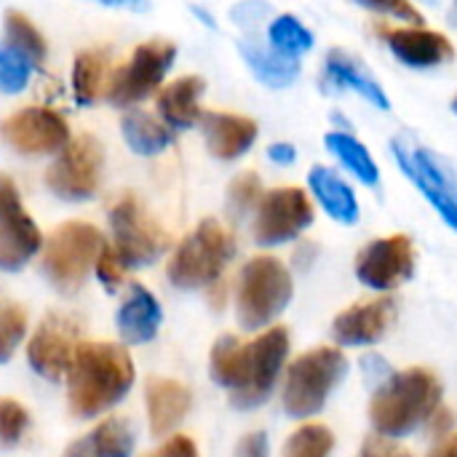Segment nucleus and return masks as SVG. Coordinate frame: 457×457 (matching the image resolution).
Listing matches in <instances>:
<instances>
[{
	"mask_svg": "<svg viewBox=\"0 0 457 457\" xmlns=\"http://www.w3.org/2000/svg\"><path fill=\"white\" fill-rule=\"evenodd\" d=\"M270 455V447H268V436L262 431H254V434H246L238 447H236V457H268Z\"/></svg>",
	"mask_w": 457,
	"mask_h": 457,
	"instance_id": "nucleus-42",
	"label": "nucleus"
},
{
	"mask_svg": "<svg viewBox=\"0 0 457 457\" xmlns=\"http://www.w3.org/2000/svg\"><path fill=\"white\" fill-rule=\"evenodd\" d=\"M442 404V383L431 370L394 372L370 402V420L386 439H402L428 423Z\"/></svg>",
	"mask_w": 457,
	"mask_h": 457,
	"instance_id": "nucleus-2",
	"label": "nucleus"
},
{
	"mask_svg": "<svg viewBox=\"0 0 457 457\" xmlns=\"http://www.w3.org/2000/svg\"><path fill=\"white\" fill-rule=\"evenodd\" d=\"M415 273V244L404 233L370 241L356 257V276L375 292H391Z\"/></svg>",
	"mask_w": 457,
	"mask_h": 457,
	"instance_id": "nucleus-17",
	"label": "nucleus"
},
{
	"mask_svg": "<svg viewBox=\"0 0 457 457\" xmlns=\"http://www.w3.org/2000/svg\"><path fill=\"white\" fill-rule=\"evenodd\" d=\"M321 86L327 91L353 94L364 104H370L372 110H380V112H391L394 110L391 94L386 91L380 78L370 70V64L359 54H353V51H348L343 46H335V48H329L324 54Z\"/></svg>",
	"mask_w": 457,
	"mask_h": 457,
	"instance_id": "nucleus-18",
	"label": "nucleus"
},
{
	"mask_svg": "<svg viewBox=\"0 0 457 457\" xmlns=\"http://www.w3.org/2000/svg\"><path fill=\"white\" fill-rule=\"evenodd\" d=\"M431 457H457V436H447L434 453Z\"/></svg>",
	"mask_w": 457,
	"mask_h": 457,
	"instance_id": "nucleus-48",
	"label": "nucleus"
},
{
	"mask_svg": "<svg viewBox=\"0 0 457 457\" xmlns=\"http://www.w3.org/2000/svg\"><path fill=\"white\" fill-rule=\"evenodd\" d=\"M292 273L270 254L252 257L236 281V316L244 329H262L292 300Z\"/></svg>",
	"mask_w": 457,
	"mask_h": 457,
	"instance_id": "nucleus-5",
	"label": "nucleus"
},
{
	"mask_svg": "<svg viewBox=\"0 0 457 457\" xmlns=\"http://www.w3.org/2000/svg\"><path fill=\"white\" fill-rule=\"evenodd\" d=\"M361 367H364V375H367V380H375L378 386H383L394 372H391V367L386 364V359L383 356H378V353H370V356H364V361H361Z\"/></svg>",
	"mask_w": 457,
	"mask_h": 457,
	"instance_id": "nucleus-44",
	"label": "nucleus"
},
{
	"mask_svg": "<svg viewBox=\"0 0 457 457\" xmlns=\"http://www.w3.org/2000/svg\"><path fill=\"white\" fill-rule=\"evenodd\" d=\"M134 428L126 418L102 420L88 436L75 439L62 457H131L134 453Z\"/></svg>",
	"mask_w": 457,
	"mask_h": 457,
	"instance_id": "nucleus-27",
	"label": "nucleus"
},
{
	"mask_svg": "<svg viewBox=\"0 0 457 457\" xmlns=\"http://www.w3.org/2000/svg\"><path fill=\"white\" fill-rule=\"evenodd\" d=\"M142 457H198V447L190 436H182V434H171L158 450L147 453Z\"/></svg>",
	"mask_w": 457,
	"mask_h": 457,
	"instance_id": "nucleus-40",
	"label": "nucleus"
},
{
	"mask_svg": "<svg viewBox=\"0 0 457 457\" xmlns=\"http://www.w3.org/2000/svg\"><path fill=\"white\" fill-rule=\"evenodd\" d=\"M233 257H236L233 233L217 220H204L171 252L166 265V278L177 289H209L220 284V276L225 273Z\"/></svg>",
	"mask_w": 457,
	"mask_h": 457,
	"instance_id": "nucleus-4",
	"label": "nucleus"
},
{
	"mask_svg": "<svg viewBox=\"0 0 457 457\" xmlns=\"http://www.w3.org/2000/svg\"><path fill=\"white\" fill-rule=\"evenodd\" d=\"M43 246V236L29 217L16 182L0 174V270H21Z\"/></svg>",
	"mask_w": 457,
	"mask_h": 457,
	"instance_id": "nucleus-15",
	"label": "nucleus"
},
{
	"mask_svg": "<svg viewBox=\"0 0 457 457\" xmlns=\"http://www.w3.org/2000/svg\"><path fill=\"white\" fill-rule=\"evenodd\" d=\"M372 35L396 64L415 72L439 70L455 62V40L431 24H394L372 19Z\"/></svg>",
	"mask_w": 457,
	"mask_h": 457,
	"instance_id": "nucleus-10",
	"label": "nucleus"
},
{
	"mask_svg": "<svg viewBox=\"0 0 457 457\" xmlns=\"http://www.w3.org/2000/svg\"><path fill=\"white\" fill-rule=\"evenodd\" d=\"M447 27L457 32V0H450V3H447Z\"/></svg>",
	"mask_w": 457,
	"mask_h": 457,
	"instance_id": "nucleus-49",
	"label": "nucleus"
},
{
	"mask_svg": "<svg viewBox=\"0 0 457 457\" xmlns=\"http://www.w3.org/2000/svg\"><path fill=\"white\" fill-rule=\"evenodd\" d=\"M107 56L96 48L80 51L72 62V96L80 107H91L104 96L107 86Z\"/></svg>",
	"mask_w": 457,
	"mask_h": 457,
	"instance_id": "nucleus-29",
	"label": "nucleus"
},
{
	"mask_svg": "<svg viewBox=\"0 0 457 457\" xmlns=\"http://www.w3.org/2000/svg\"><path fill=\"white\" fill-rule=\"evenodd\" d=\"M345 372H348V359L337 348L321 345L297 356L287 370L284 394H281L287 415L295 420H305L321 412L332 391L343 383Z\"/></svg>",
	"mask_w": 457,
	"mask_h": 457,
	"instance_id": "nucleus-6",
	"label": "nucleus"
},
{
	"mask_svg": "<svg viewBox=\"0 0 457 457\" xmlns=\"http://www.w3.org/2000/svg\"><path fill=\"white\" fill-rule=\"evenodd\" d=\"M102 5H118V8H131V11H145L150 0H96Z\"/></svg>",
	"mask_w": 457,
	"mask_h": 457,
	"instance_id": "nucleus-47",
	"label": "nucleus"
},
{
	"mask_svg": "<svg viewBox=\"0 0 457 457\" xmlns=\"http://www.w3.org/2000/svg\"><path fill=\"white\" fill-rule=\"evenodd\" d=\"M198 126L204 131V142L209 153L220 161L244 158L260 137V126L254 118L241 115V112H228V110L204 112Z\"/></svg>",
	"mask_w": 457,
	"mask_h": 457,
	"instance_id": "nucleus-19",
	"label": "nucleus"
},
{
	"mask_svg": "<svg viewBox=\"0 0 457 457\" xmlns=\"http://www.w3.org/2000/svg\"><path fill=\"white\" fill-rule=\"evenodd\" d=\"M402 174L420 190L431 209L457 233V177L431 147L407 137H394L388 145Z\"/></svg>",
	"mask_w": 457,
	"mask_h": 457,
	"instance_id": "nucleus-8",
	"label": "nucleus"
},
{
	"mask_svg": "<svg viewBox=\"0 0 457 457\" xmlns=\"http://www.w3.org/2000/svg\"><path fill=\"white\" fill-rule=\"evenodd\" d=\"M287 356L289 332L284 327H270L257 340L244 343L236 386L230 388V404L238 410H254L265 404L278 383Z\"/></svg>",
	"mask_w": 457,
	"mask_h": 457,
	"instance_id": "nucleus-7",
	"label": "nucleus"
},
{
	"mask_svg": "<svg viewBox=\"0 0 457 457\" xmlns=\"http://www.w3.org/2000/svg\"><path fill=\"white\" fill-rule=\"evenodd\" d=\"M120 134L137 155H158L171 145V129L158 115L137 107L120 118Z\"/></svg>",
	"mask_w": 457,
	"mask_h": 457,
	"instance_id": "nucleus-28",
	"label": "nucleus"
},
{
	"mask_svg": "<svg viewBox=\"0 0 457 457\" xmlns=\"http://www.w3.org/2000/svg\"><path fill=\"white\" fill-rule=\"evenodd\" d=\"M450 107H453V112L457 115V91H455V96H453V102H450Z\"/></svg>",
	"mask_w": 457,
	"mask_h": 457,
	"instance_id": "nucleus-50",
	"label": "nucleus"
},
{
	"mask_svg": "<svg viewBox=\"0 0 457 457\" xmlns=\"http://www.w3.org/2000/svg\"><path fill=\"white\" fill-rule=\"evenodd\" d=\"M94 270H96V278H99V281L104 284V289H110V292H115V289L123 284V278H126V265H123V260H120V254L115 252L112 244H104V246H102Z\"/></svg>",
	"mask_w": 457,
	"mask_h": 457,
	"instance_id": "nucleus-39",
	"label": "nucleus"
},
{
	"mask_svg": "<svg viewBox=\"0 0 457 457\" xmlns=\"http://www.w3.org/2000/svg\"><path fill=\"white\" fill-rule=\"evenodd\" d=\"M324 147L343 166V171L351 174L356 182H361L367 187L380 185V166H378L372 150L356 137V131H351V129H329L324 134Z\"/></svg>",
	"mask_w": 457,
	"mask_h": 457,
	"instance_id": "nucleus-26",
	"label": "nucleus"
},
{
	"mask_svg": "<svg viewBox=\"0 0 457 457\" xmlns=\"http://www.w3.org/2000/svg\"><path fill=\"white\" fill-rule=\"evenodd\" d=\"M112 246L126 268H142L155 262L169 246L166 230L155 222L139 195L123 193L110 206Z\"/></svg>",
	"mask_w": 457,
	"mask_h": 457,
	"instance_id": "nucleus-11",
	"label": "nucleus"
},
{
	"mask_svg": "<svg viewBox=\"0 0 457 457\" xmlns=\"http://www.w3.org/2000/svg\"><path fill=\"white\" fill-rule=\"evenodd\" d=\"M308 190L311 198L327 212V217H332L340 225H356L361 217V206H359V195L353 190V185L332 166H313L308 171Z\"/></svg>",
	"mask_w": 457,
	"mask_h": 457,
	"instance_id": "nucleus-22",
	"label": "nucleus"
},
{
	"mask_svg": "<svg viewBox=\"0 0 457 457\" xmlns=\"http://www.w3.org/2000/svg\"><path fill=\"white\" fill-rule=\"evenodd\" d=\"M204 91H206V80L201 75H179L171 83L161 86V91L155 94V107H158V118L169 126V129H193L201 123L204 115Z\"/></svg>",
	"mask_w": 457,
	"mask_h": 457,
	"instance_id": "nucleus-21",
	"label": "nucleus"
},
{
	"mask_svg": "<svg viewBox=\"0 0 457 457\" xmlns=\"http://www.w3.org/2000/svg\"><path fill=\"white\" fill-rule=\"evenodd\" d=\"M32 72H35V64L3 40L0 43V94H21L29 86Z\"/></svg>",
	"mask_w": 457,
	"mask_h": 457,
	"instance_id": "nucleus-35",
	"label": "nucleus"
},
{
	"mask_svg": "<svg viewBox=\"0 0 457 457\" xmlns=\"http://www.w3.org/2000/svg\"><path fill=\"white\" fill-rule=\"evenodd\" d=\"M265 40H268L276 51L292 56V59H300V62H303V56H305L308 51H313V46H316L313 29H311L300 16H295V13H276V16L268 21V27H265Z\"/></svg>",
	"mask_w": 457,
	"mask_h": 457,
	"instance_id": "nucleus-30",
	"label": "nucleus"
},
{
	"mask_svg": "<svg viewBox=\"0 0 457 457\" xmlns=\"http://www.w3.org/2000/svg\"><path fill=\"white\" fill-rule=\"evenodd\" d=\"M177 59V46L166 37L145 40L134 48L131 59L120 64L104 86V96L115 107H134L161 91L171 64Z\"/></svg>",
	"mask_w": 457,
	"mask_h": 457,
	"instance_id": "nucleus-9",
	"label": "nucleus"
},
{
	"mask_svg": "<svg viewBox=\"0 0 457 457\" xmlns=\"http://www.w3.org/2000/svg\"><path fill=\"white\" fill-rule=\"evenodd\" d=\"M163 313L153 292L142 284H129V295L118 311V332L129 345L150 343L161 329Z\"/></svg>",
	"mask_w": 457,
	"mask_h": 457,
	"instance_id": "nucleus-25",
	"label": "nucleus"
},
{
	"mask_svg": "<svg viewBox=\"0 0 457 457\" xmlns=\"http://www.w3.org/2000/svg\"><path fill=\"white\" fill-rule=\"evenodd\" d=\"M268 158L276 166H292L297 161V147L292 142H273L268 145Z\"/></svg>",
	"mask_w": 457,
	"mask_h": 457,
	"instance_id": "nucleus-45",
	"label": "nucleus"
},
{
	"mask_svg": "<svg viewBox=\"0 0 457 457\" xmlns=\"http://www.w3.org/2000/svg\"><path fill=\"white\" fill-rule=\"evenodd\" d=\"M359 457H412L404 447H399L394 439L386 436H370L361 447Z\"/></svg>",
	"mask_w": 457,
	"mask_h": 457,
	"instance_id": "nucleus-41",
	"label": "nucleus"
},
{
	"mask_svg": "<svg viewBox=\"0 0 457 457\" xmlns=\"http://www.w3.org/2000/svg\"><path fill=\"white\" fill-rule=\"evenodd\" d=\"M313 257H316V244H313V241H303V244L297 246V252H295V262H297L300 268H308V265L313 262Z\"/></svg>",
	"mask_w": 457,
	"mask_h": 457,
	"instance_id": "nucleus-46",
	"label": "nucleus"
},
{
	"mask_svg": "<svg viewBox=\"0 0 457 457\" xmlns=\"http://www.w3.org/2000/svg\"><path fill=\"white\" fill-rule=\"evenodd\" d=\"M27 335V311L8 295H0V364H5Z\"/></svg>",
	"mask_w": 457,
	"mask_h": 457,
	"instance_id": "nucleus-33",
	"label": "nucleus"
},
{
	"mask_svg": "<svg viewBox=\"0 0 457 457\" xmlns=\"http://www.w3.org/2000/svg\"><path fill=\"white\" fill-rule=\"evenodd\" d=\"M78 345H80V321L72 319L70 313L54 311L37 324L27 345V361L40 378L56 383L67 378Z\"/></svg>",
	"mask_w": 457,
	"mask_h": 457,
	"instance_id": "nucleus-16",
	"label": "nucleus"
},
{
	"mask_svg": "<svg viewBox=\"0 0 457 457\" xmlns=\"http://www.w3.org/2000/svg\"><path fill=\"white\" fill-rule=\"evenodd\" d=\"M361 11H367L378 21L394 24H428L418 0H353Z\"/></svg>",
	"mask_w": 457,
	"mask_h": 457,
	"instance_id": "nucleus-36",
	"label": "nucleus"
},
{
	"mask_svg": "<svg viewBox=\"0 0 457 457\" xmlns=\"http://www.w3.org/2000/svg\"><path fill=\"white\" fill-rule=\"evenodd\" d=\"M104 169V147L94 134L72 137L46 169L48 190L62 201H86L99 190Z\"/></svg>",
	"mask_w": 457,
	"mask_h": 457,
	"instance_id": "nucleus-12",
	"label": "nucleus"
},
{
	"mask_svg": "<svg viewBox=\"0 0 457 457\" xmlns=\"http://www.w3.org/2000/svg\"><path fill=\"white\" fill-rule=\"evenodd\" d=\"M238 51H241L246 67L252 70V75L268 88H287L303 72L300 59H292V56L276 51L268 40L246 35V37L238 40Z\"/></svg>",
	"mask_w": 457,
	"mask_h": 457,
	"instance_id": "nucleus-24",
	"label": "nucleus"
},
{
	"mask_svg": "<svg viewBox=\"0 0 457 457\" xmlns=\"http://www.w3.org/2000/svg\"><path fill=\"white\" fill-rule=\"evenodd\" d=\"M3 32H5V43L11 48H16L19 54H24L35 67L40 62H46V54H48V46H46V37L43 32L32 24L29 16H24L21 11H5V19H3Z\"/></svg>",
	"mask_w": 457,
	"mask_h": 457,
	"instance_id": "nucleus-31",
	"label": "nucleus"
},
{
	"mask_svg": "<svg viewBox=\"0 0 457 457\" xmlns=\"http://www.w3.org/2000/svg\"><path fill=\"white\" fill-rule=\"evenodd\" d=\"M262 13H268V5L260 0H246V3L233 8V16L241 27H254V21H260Z\"/></svg>",
	"mask_w": 457,
	"mask_h": 457,
	"instance_id": "nucleus-43",
	"label": "nucleus"
},
{
	"mask_svg": "<svg viewBox=\"0 0 457 457\" xmlns=\"http://www.w3.org/2000/svg\"><path fill=\"white\" fill-rule=\"evenodd\" d=\"M313 217L311 193L297 185H281L262 193L254 209L252 233L260 246H281L300 238L313 225Z\"/></svg>",
	"mask_w": 457,
	"mask_h": 457,
	"instance_id": "nucleus-13",
	"label": "nucleus"
},
{
	"mask_svg": "<svg viewBox=\"0 0 457 457\" xmlns=\"http://www.w3.org/2000/svg\"><path fill=\"white\" fill-rule=\"evenodd\" d=\"M193 396L179 380L150 378L145 386V407L153 436H169L190 412Z\"/></svg>",
	"mask_w": 457,
	"mask_h": 457,
	"instance_id": "nucleus-23",
	"label": "nucleus"
},
{
	"mask_svg": "<svg viewBox=\"0 0 457 457\" xmlns=\"http://www.w3.org/2000/svg\"><path fill=\"white\" fill-rule=\"evenodd\" d=\"M241 351L244 343L233 335H222L209 353V375L217 386L222 388H233L236 386V375H238V364H241Z\"/></svg>",
	"mask_w": 457,
	"mask_h": 457,
	"instance_id": "nucleus-32",
	"label": "nucleus"
},
{
	"mask_svg": "<svg viewBox=\"0 0 457 457\" xmlns=\"http://www.w3.org/2000/svg\"><path fill=\"white\" fill-rule=\"evenodd\" d=\"M102 246L104 236L96 225L83 220H67L56 225L43 241L40 270L56 292L72 295L94 270Z\"/></svg>",
	"mask_w": 457,
	"mask_h": 457,
	"instance_id": "nucleus-3",
	"label": "nucleus"
},
{
	"mask_svg": "<svg viewBox=\"0 0 457 457\" xmlns=\"http://www.w3.org/2000/svg\"><path fill=\"white\" fill-rule=\"evenodd\" d=\"M0 139L19 155H56L72 137L67 118L54 107H21L0 123Z\"/></svg>",
	"mask_w": 457,
	"mask_h": 457,
	"instance_id": "nucleus-14",
	"label": "nucleus"
},
{
	"mask_svg": "<svg viewBox=\"0 0 457 457\" xmlns=\"http://www.w3.org/2000/svg\"><path fill=\"white\" fill-rule=\"evenodd\" d=\"M134 386V361L123 345L80 343L67 372V407L75 418H96Z\"/></svg>",
	"mask_w": 457,
	"mask_h": 457,
	"instance_id": "nucleus-1",
	"label": "nucleus"
},
{
	"mask_svg": "<svg viewBox=\"0 0 457 457\" xmlns=\"http://www.w3.org/2000/svg\"><path fill=\"white\" fill-rule=\"evenodd\" d=\"M27 423H29L27 410L13 399L0 396V445H16L27 431Z\"/></svg>",
	"mask_w": 457,
	"mask_h": 457,
	"instance_id": "nucleus-38",
	"label": "nucleus"
},
{
	"mask_svg": "<svg viewBox=\"0 0 457 457\" xmlns=\"http://www.w3.org/2000/svg\"><path fill=\"white\" fill-rule=\"evenodd\" d=\"M332 450H335L332 431L321 423H308L287 439L281 457H329Z\"/></svg>",
	"mask_w": 457,
	"mask_h": 457,
	"instance_id": "nucleus-34",
	"label": "nucleus"
},
{
	"mask_svg": "<svg viewBox=\"0 0 457 457\" xmlns=\"http://www.w3.org/2000/svg\"><path fill=\"white\" fill-rule=\"evenodd\" d=\"M394 319L396 303L391 297H378L343 311L332 324V335L340 345H375L386 337Z\"/></svg>",
	"mask_w": 457,
	"mask_h": 457,
	"instance_id": "nucleus-20",
	"label": "nucleus"
},
{
	"mask_svg": "<svg viewBox=\"0 0 457 457\" xmlns=\"http://www.w3.org/2000/svg\"><path fill=\"white\" fill-rule=\"evenodd\" d=\"M262 193H265V190H262L260 174H257V171H241V174H236V177L230 179V185H228V206H230L233 214L244 217V214H249V212L257 209Z\"/></svg>",
	"mask_w": 457,
	"mask_h": 457,
	"instance_id": "nucleus-37",
	"label": "nucleus"
}]
</instances>
